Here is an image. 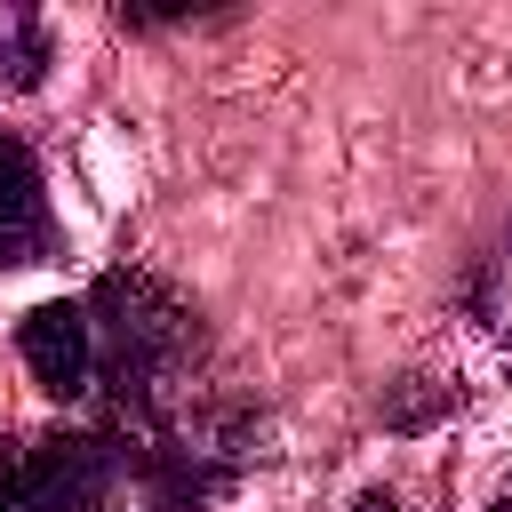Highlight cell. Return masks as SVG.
I'll return each mask as SVG.
<instances>
[{
	"mask_svg": "<svg viewBox=\"0 0 512 512\" xmlns=\"http://www.w3.org/2000/svg\"><path fill=\"white\" fill-rule=\"evenodd\" d=\"M88 328H96V368L112 376V408L136 432H160L152 408L168 392V376L192 352V312L176 288H160L152 272H104L88 296Z\"/></svg>",
	"mask_w": 512,
	"mask_h": 512,
	"instance_id": "6da1fadb",
	"label": "cell"
},
{
	"mask_svg": "<svg viewBox=\"0 0 512 512\" xmlns=\"http://www.w3.org/2000/svg\"><path fill=\"white\" fill-rule=\"evenodd\" d=\"M112 472V432L0 440V512H96Z\"/></svg>",
	"mask_w": 512,
	"mask_h": 512,
	"instance_id": "7a4b0ae2",
	"label": "cell"
},
{
	"mask_svg": "<svg viewBox=\"0 0 512 512\" xmlns=\"http://www.w3.org/2000/svg\"><path fill=\"white\" fill-rule=\"evenodd\" d=\"M208 488H216V472H208L184 440H168V432H128V440H112V472H104L96 512H200Z\"/></svg>",
	"mask_w": 512,
	"mask_h": 512,
	"instance_id": "3957f363",
	"label": "cell"
},
{
	"mask_svg": "<svg viewBox=\"0 0 512 512\" xmlns=\"http://www.w3.org/2000/svg\"><path fill=\"white\" fill-rule=\"evenodd\" d=\"M16 344H24V368L40 376V392L80 400L96 384V328H88L80 304H32L24 328H16Z\"/></svg>",
	"mask_w": 512,
	"mask_h": 512,
	"instance_id": "277c9868",
	"label": "cell"
},
{
	"mask_svg": "<svg viewBox=\"0 0 512 512\" xmlns=\"http://www.w3.org/2000/svg\"><path fill=\"white\" fill-rule=\"evenodd\" d=\"M48 240V192L16 136H0V264H32Z\"/></svg>",
	"mask_w": 512,
	"mask_h": 512,
	"instance_id": "5b68a950",
	"label": "cell"
},
{
	"mask_svg": "<svg viewBox=\"0 0 512 512\" xmlns=\"http://www.w3.org/2000/svg\"><path fill=\"white\" fill-rule=\"evenodd\" d=\"M40 80H48V24L0 0V88H40Z\"/></svg>",
	"mask_w": 512,
	"mask_h": 512,
	"instance_id": "8992f818",
	"label": "cell"
},
{
	"mask_svg": "<svg viewBox=\"0 0 512 512\" xmlns=\"http://www.w3.org/2000/svg\"><path fill=\"white\" fill-rule=\"evenodd\" d=\"M352 512H400V504H392V496H360Z\"/></svg>",
	"mask_w": 512,
	"mask_h": 512,
	"instance_id": "52a82bcc",
	"label": "cell"
},
{
	"mask_svg": "<svg viewBox=\"0 0 512 512\" xmlns=\"http://www.w3.org/2000/svg\"><path fill=\"white\" fill-rule=\"evenodd\" d=\"M496 512H512V496H504V504H496Z\"/></svg>",
	"mask_w": 512,
	"mask_h": 512,
	"instance_id": "ba28073f",
	"label": "cell"
}]
</instances>
